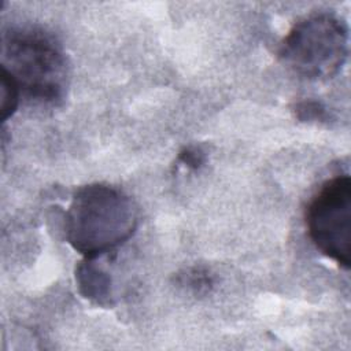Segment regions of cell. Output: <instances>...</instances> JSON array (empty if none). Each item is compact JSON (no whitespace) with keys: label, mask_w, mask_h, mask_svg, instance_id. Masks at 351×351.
I'll list each match as a JSON object with an SVG mask.
<instances>
[{"label":"cell","mask_w":351,"mask_h":351,"mask_svg":"<svg viewBox=\"0 0 351 351\" xmlns=\"http://www.w3.org/2000/svg\"><path fill=\"white\" fill-rule=\"evenodd\" d=\"M75 284L80 293L92 303L101 307L112 306L111 277L103 266L95 262V258H84L75 266Z\"/></svg>","instance_id":"5b68a950"},{"label":"cell","mask_w":351,"mask_h":351,"mask_svg":"<svg viewBox=\"0 0 351 351\" xmlns=\"http://www.w3.org/2000/svg\"><path fill=\"white\" fill-rule=\"evenodd\" d=\"M1 69L36 100L53 103L66 90L67 67L60 45L37 29H11L3 36Z\"/></svg>","instance_id":"7a4b0ae2"},{"label":"cell","mask_w":351,"mask_h":351,"mask_svg":"<svg viewBox=\"0 0 351 351\" xmlns=\"http://www.w3.org/2000/svg\"><path fill=\"white\" fill-rule=\"evenodd\" d=\"M21 89L8 71L1 69V119L10 118L19 103Z\"/></svg>","instance_id":"52a82bcc"},{"label":"cell","mask_w":351,"mask_h":351,"mask_svg":"<svg viewBox=\"0 0 351 351\" xmlns=\"http://www.w3.org/2000/svg\"><path fill=\"white\" fill-rule=\"evenodd\" d=\"M307 233L325 256L351 266V178L336 176L318 189L306 210Z\"/></svg>","instance_id":"277c9868"},{"label":"cell","mask_w":351,"mask_h":351,"mask_svg":"<svg viewBox=\"0 0 351 351\" xmlns=\"http://www.w3.org/2000/svg\"><path fill=\"white\" fill-rule=\"evenodd\" d=\"M348 55V27L332 14L310 15L295 23L284 37L281 62L307 80H328L344 66Z\"/></svg>","instance_id":"3957f363"},{"label":"cell","mask_w":351,"mask_h":351,"mask_svg":"<svg viewBox=\"0 0 351 351\" xmlns=\"http://www.w3.org/2000/svg\"><path fill=\"white\" fill-rule=\"evenodd\" d=\"M138 213L121 189L106 184L78 188L64 215L67 243L84 258H99L132 237Z\"/></svg>","instance_id":"6da1fadb"},{"label":"cell","mask_w":351,"mask_h":351,"mask_svg":"<svg viewBox=\"0 0 351 351\" xmlns=\"http://www.w3.org/2000/svg\"><path fill=\"white\" fill-rule=\"evenodd\" d=\"M295 114L298 119L303 122H328L330 119L328 108L322 103L313 100L298 103L295 107Z\"/></svg>","instance_id":"ba28073f"},{"label":"cell","mask_w":351,"mask_h":351,"mask_svg":"<svg viewBox=\"0 0 351 351\" xmlns=\"http://www.w3.org/2000/svg\"><path fill=\"white\" fill-rule=\"evenodd\" d=\"M177 162L189 170H199L207 162V152L200 145H186L178 152Z\"/></svg>","instance_id":"9c48e42d"},{"label":"cell","mask_w":351,"mask_h":351,"mask_svg":"<svg viewBox=\"0 0 351 351\" xmlns=\"http://www.w3.org/2000/svg\"><path fill=\"white\" fill-rule=\"evenodd\" d=\"M214 282V276L206 266H189L176 274V284L196 298L208 295Z\"/></svg>","instance_id":"8992f818"}]
</instances>
